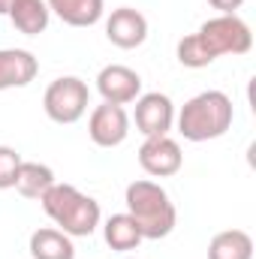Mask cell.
Listing matches in <instances>:
<instances>
[{
  "mask_svg": "<svg viewBox=\"0 0 256 259\" xmlns=\"http://www.w3.org/2000/svg\"><path fill=\"white\" fill-rule=\"evenodd\" d=\"M232 118H235V109L223 91H202L181 106V112L175 115V124L187 142H208V139L226 136V130L232 127Z\"/></svg>",
  "mask_w": 256,
  "mask_h": 259,
  "instance_id": "cell-1",
  "label": "cell"
},
{
  "mask_svg": "<svg viewBox=\"0 0 256 259\" xmlns=\"http://www.w3.org/2000/svg\"><path fill=\"white\" fill-rule=\"evenodd\" d=\"M214 9H220V15H235V9H241L244 0H208Z\"/></svg>",
  "mask_w": 256,
  "mask_h": 259,
  "instance_id": "cell-20",
  "label": "cell"
},
{
  "mask_svg": "<svg viewBox=\"0 0 256 259\" xmlns=\"http://www.w3.org/2000/svg\"><path fill=\"white\" fill-rule=\"evenodd\" d=\"M106 39L118 49H139L148 39V18L133 6L112 9L106 18Z\"/></svg>",
  "mask_w": 256,
  "mask_h": 259,
  "instance_id": "cell-10",
  "label": "cell"
},
{
  "mask_svg": "<svg viewBox=\"0 0 256 259\" xmlns=\"http://www.w3.org/2000/svg\"><path fill=\"white\" fill-rule=\"evenodd\" d=\"M139 166L151 175V178H172L181 172L184 166V154L181 145L172 136H151L142 142L139 148Z\"/></svg>",
  "mask_w": 256,
  "mask_h": 259,
  "instance_id": "cell-6",
  "label": "cell"
},
{
  "mask_svg": "<svg viewBox=\"0 0 256 259\" xmlns=\"http://www.w3.org/2000/svg\"><path fill=\"white\" fill-rule=\"evenodd\" d=\"M9 21L18 33L24 36H39L46 33L49 21H52V12L46 6V0H18L12 9H9Z\"/></svg>",
  "mask_w": 256,
  "mask_h": 259,
  "instance_id": "cell-13",
  "label": "cell"
},
{
  "mask_svg": "<svg viewBox=\"0 0 256 259\" xmlns=\"http://www.w3.org/2000/svg\"><path fill=\"white\" fill-rule=\"evenodd\" d=\"M124 202H127V214L142 229V238H151V241L166 238L178 223V211L172 199L157 181L142 178V181L127 184Z\"/></svg>",
  "mask_w": 256,
  "mask_h": 259,
  "instance_id": "cell-3",
  "label": "cell"
},
{
  "mask_svg": "<svg viewBox=\"0 0 256 259\" xmlns=\"http://www.w3.org/2000/svg\"><path fill=\"white\" fill-rule=\"evenodd\" d=\"M39 72V61L27 49H0V91L27 88Z\"/></svg>",
  "mask_w": 256,
  "mask_h": 259,
  "instance_id": "cell-11",
  "label": "cell"
},
{
  "mask_svg": "<svg viewBox=\"0 0 256 259\" xmlns=\"http://www.w3.org/2000/svg\"><path fill=\"white\" fill-rule=\"evenodd\" d=\"M208 259H253V238L244 229H223L211 238Z\"/></svg>",
  "mask_w": 256,
  "mask_h": 259,
  "instance_id": "cell-15",
  "label": "cell"
},
{
  "mask_svg": "<svg viewBox=\"0 0 256 259\" xmlns=\"http://www.w3.org/2000/svg\"><path fill=\"white\" fill-rule=\"evenodd\" d=\"M88 136L94 145L100 148H118L130 136V115L124 106L115 103H103L91 112L88 118Z\"/></svg>",
  "mask_w": 256,
  "mask_h": 259,
  "instance_id": "cell-8",
  "label": "cell"
},
{
  "mask_svg": "<svg viewBox=\"0 0 256 259\" xmlns=\"http://www.w3.org/2000/svg\"><path fill=\"white\" fill-rule=\"evenodd\" d=\"M124 259H130V256H124Z\"/></svg>",
  "mask_w": 256,
  "mask_h": 259,
  "instance_id": "cell-22",
  "label": "cell"
},
{
  "mask_svg": "<svg viewBox=\"0 0 256 259\" xmlns=\"http://www.w3.org/2000/svg\"><path fill=\"white\" fill-rule=\"evenodd\" d=\"M18 0H0V15H9V9L15 6Z\"/></svg>",
  "mask_w": 256,
  "mask_h": 259,
  "instance_id": "cell-21",
  "label": "cell"
},
{
  "mask_svg": "<svg viewBox=\"0 0 256 259\" xmlns=\"http://www.w3.org/2000/svg\"><path fill=\"white\" fill-rule=\"evenodd\" d=\"M136 130L151 139V136H169V130L175 124V106L166 94L151 91V94H139L136 100V112H133Z\"/></svg>",
  "mask_w": 256,
  "mask_h": 259,
  "instance_id": "cell-7",
  "label": "cell"
},
{
  "mask_svg": "<svg viewBox=\"0 0 256 259\" xmlns=\"http://www.w3.org/2000/svg\"><path fill=\"white\" fill-rule=\"evenodd\" d=\"M103 238H106V244H109L112 250H121V253L136 250V247L145 241L139 223H136L130 214H112V217L106 220V226H103Z\"/></svg>",
  "mask_w": 256,
  "mask_h": 259,
  "instance_id": "cell-17",
  "label": "cell"
},
{
  "mask_svg": "<svg viewBox=\"0 0 256 259\" xmlns=\"http://www.w3.org/2000/svg\"><path fill=\"white\" fill-rule=\"evenodd\" d=\"M21 166V154L9 145H0V190L15 187V175Z\"/></svg>",
  "mask_w": 256,
  "mask_h": 259,
  "instance_id": "cell-19",
  "label": "cell"
},
{
  "mask_svg": "<svg viewBox=\"0 0 256 259\" xmlns=\"http://www.w3.org/2000/svg\"><path fill=\"white\" fill-rule=\"evenodd\" d=\"M52 184H55V172H52V166L21 160L18 175H15V190L24 196V199H42V196L49 193Z\"/></svg>",
  "mask_w": 256,
  "mask_h": 259,
  "instance_id": "cell-16",
  "label": "cell"
},
{
  "mask_svg": "<svg viewBox=\"0 0 256 259\" xmlns=\"http://www.w3.org/2000/svg\"><path fill=\"white\" fill-rule=\"evenodd\" d=\"M30 256L33 259H75V247H72V238L61 232V229H52V226H42L30 235Z\"/></svg>",
  "mask_w": 256,
  "mask_h": 259,
  "instance_id": "cell-14",
  "label": "cell"
},
{
  "mask_svg": "<svg viewBox=\"0 0 256 259\" xmlns=\"http://www.w3.org/2000/svg\"><path fill=\"white\" fill-rule=\"evenodd\" d=\"M49 12H55L69 27H91L103 18V0H46Z\"/></svg>",
  "mask_w": 256,
  "mask_h": 259,
  "instance_id": "cell-12",
  "label": "cell"
},
{
  "mask_svg": "<svg viewBox=\"0 0 256 259\" xmlns=\"http://www.w3.org/2000/svg\"><path fill=\"white\" fill-rule=\"evenodd\" d=\"M42 211L55 220V226L66 232L69 238H88L94 235V229L100 226V202L91 199L88 193H81L72 184H52L49 193L39 199Z\"/></svg>",
  "mask_w": 256,
  "mask_h": 259,
  "instance_id": "cell-2",
  "label": "cell"
},
{
  "mask_svg": "<svg viewBox=\"0 0 256 259\" xmlns=\"http://www.w3.org/2000/svg\"><path fill=\"white\" fill-rule=\"evenodd\" d=\"M205 49L214 55V58H223V55H247L253 49V33H250V24L238 15H214L208 18L199 33H196Z\"/></svg>",
  "mask_w": 256,
  "mask_h": 259,
  "instance_id": "cell-5",
  "label": "cell"
},
{
  "mask_svg": "<svg viewBox=\"0 0 256 259\" xmlns=\"http://www.w3.org/2000/svg\"><path fill=\"white\" fill-rule=\"evenodd\" d=\"M175 55H178V64L187 66V69H202V66H211L217 58L205 49V42L190 33V36H184L181 42H178V49H175Z\"/></svg>",
  "mask_w": 256,
  "mask_h": 259,
  "instance_id": "cell-18",
  "label": "cell"
},
{
  "mask_svg": "<svg viewBox=\"0 0 256 259\" xmlns=\"http://www.w3.org/2000/svg\"><path fill=\"white\" fill-rule=\"evenodd\" d=\"M91 106V91L88 84L78 78V75H61L55 78L49 88H46V97H42V109L49 115V121L55 124H75L84 118Z\"/></svg>",
  "mask_w": 256,
  "mask_h": 259,
  "instance_id": "cell-4",
  "label": "cell"
},
{
  "mask_svg": "<svg viewBox=\"0 0 256 259\" xmlns=\"http://www.w3.org/2000/svg\"><path fill=\"white\" fill-rule=\"evenodd\" d=\"M97 91H100L103 103L127 106V103H136L142 94V75L124 64H109L97 75Z\"/></svg>",
  "mask_w": 256,
  "mask_h": 259,
  "instance_id": "cell-9",
  "label": "cell"
}]
</instances>
